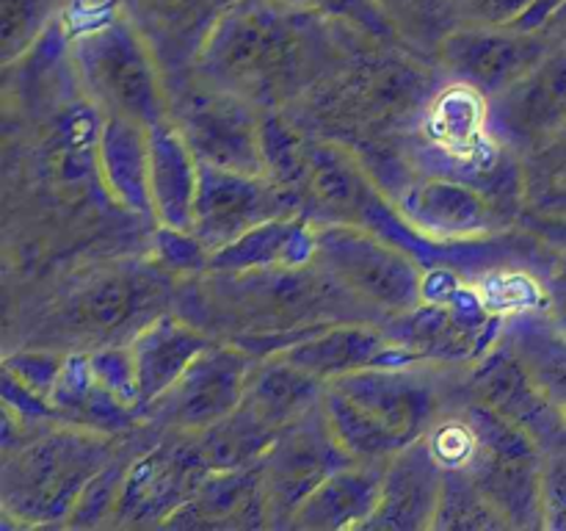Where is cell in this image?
Here are the masks:
<instances>
[{
	"label": "cell",
	"mask_w": 566,
	"mask_h": 531,
	"mask_svg": "<svg viewBox=\"0 0 566 531\" xmlns=\"http://www.w3.org/2000/svg\"><path fill=\"white\" fill-rule=\"evenodd\" d=\"M72 64L86 97L105 116H125L144 127L171 116L164 70L122 9L72 39Z\"/></svg>",
	"instance_id": "6"
},
{
	"label": "cell",
	"mask_w": 566,
	"mask_h": 531,
	"mask_svg": "<svg viewBox=\"0 0 566 531\" xmlns=\"http://www.w3.org/2000/svg\"><path fill=\"white\" fill-rule=\"evenodd\" d=\"M385 462H352L335 470L324 485L310 492L296 509L287 529L293 531H337L365 529L381 496Z\"/></svg>",
	"instance_id": "26"
},
{
	"label": "cell",
	"mask_w": 566,
	"mask_h": 531,
	"mask_svg": "<svg viewBox=\"0 0 566 531\" xmlns=\"http://www.w3.org/2000/svg\"><path fill=\"white\" fill-rule=\"evenodd\" d=\"M321 393H324V382L310 376L282 354H265V357H258L249 374L241 404L260 424L280 435L321 402Z\"/></svg>",
	"instance_id": "29"
},
{
	"label": "cell",
	"mask_w": 566,
	"mask_h": 531,
	"mask_svg": "<svg viewBox=\"0 0 566 531\" xmlns=\"http://www.w3.org/2000/svg\"><path fill=\"white\" fill-rule=\"evenodd\" d=\"M280 216H304L302 202L269 177L202 164L193 232L208 252Z\"/></svg>",
	"instance_id": "14"
},
{
	"label": "cell",
	"mask_w": 566,
	"mask_h": 531,
	"mask_svg": "<svg viewBox=\"0 0 566 531\" xmlns=\"http://www.w3.org/2000/svg\"><path fill=\"white\" fill-rule=\"evenodd\" d=\"M553 48L551 33L464 22L440 39L437 55L448 81L464 83L490 100L534 70Z\"/></svg>",
	"instance_id": "13"
},
{
	"label": "cell",
	"mask_w": 566,
	"mask_h": 531,
	"mask_svg": "<svg viewBox=\"0 0 566 531\" xmlns=\"http://www.w3.org/2000/svg\"><path fill=\"white\" fill-rule=\"evenodd\" d=\"M199 175L202 164L171 116L149 127V202L158 225L193 230Z\"/></svg>",
	"instance_id": "24"
},
{
	"label": "cell",
	"mask_w": 566,
	"mask_h": 531,
	"mask_svg": "<svg viewBox=\"0 0 566 531\" xmlns=\"http://www.w3.org/2000/svg\"><path fill=\"white\" fill-rule=\"evenodd\" d=\"M539 0H451L453 14L468 25L512 28Z\"/></svg>",
	"instance_id": "40"
},
{
	"label": "cell",
	"mask_w": 566,
	"mask_h": 531,
	"mask_svg": "<svg viewBox=\"0 0 566 531\" xmlns=\"http://www.w3.org/2000/svg\"><path fill=\"white\" fill-rule=\"evenodd\" d=\"M503 335L525 360L534 379L558 409L566 429V332L558 330L545 310L512 315Z\"/></svg>",
	"instance_id": "30"
},
{
	"label": "cell",
	"mask_w": 566,
	"mask_h": 531,
	"mask_svg": "<svg viewBox=\"0 0 566 531\" xmlns=\"http://www.w3.org/2000/svg\"><path fill=\"white\" fill-rule=\"evenodd\" d=\"M468 396L528 431L547 454L566 451L562 415L506 335H501L490 352L473 360Z\"/></svg>",
	"instance_id": "15"
},
{
	"label": "cell",
	"mask_w": 566,
	"mask_h": 531,
	"mask_svg": "<svg viewBox=\"0 0 566 531\" xmlns=\"http://www.w3.org/2000/svg\"><path fill=\"white\" fill-rule=\"evenodd\" d=\"M401 219L429 241H473L506 225V210L473 183L415 171L401 186L385 188ZM512 219V216H509Z\"/></svg>",
	"instance_id": "12"
},
{
	"label": "cell",
	"mask_w": 566,
	"mask_h": 531,
	"mask_svg": "<svg viewBox=\"0 0 566 531\" xmlns=\"http://www.w3.org/2000/svg\"><path fill=\"white\" fill-rule=\"evenodd\" d=\"M254 363L258 354L238 343H210L144 418L160 420L169 429L188 435L208 429L241 407Z\"/></svg>",
	"instance_id": "11"
},
{
	"label": "cell",
	"mask_w": 566,
	"mask_h": 531,
	"mask_svg": "<svg viewBox=\"0 0 566 531\" xmlns=\"http://www.w3.org/2000/svg\"><path fill=\"white\" fill-rule=\"evenodd\" d=\"M160 529H269L263 459L247 468L208 470Z\"/></svg>",
	"instance_id": "22"
},
{
	"label": "cell",
	"mask_w": 566,
	"mask_h": 531,
	"mask_svg": "<svg viewBox=\"0 0 566 531\" xmlns=\"http://www.w3.org/2000/svg\"><path fill=\"white\" fill-rule=\"evenodd\" d=\"M486 111L492 133L523 158L556 136L566 125V44L486 100Z\"/></svg>",
	"instance_id": "16"
},
{
	"label": "cell",
	"mask_w": 566,
	"mask_h": 531,
	"mask_svg": "<svg viewBox=\"0 0 566 531\" xmlns=\"http://www.w3.org/2000/svg\"><path fill=\"white\" fill-rule=\"evenodd\" d=\"M114 459L108 431L50 420L44 431L3 451L0 507L22 529L66 525L88 481Z\"/></svg>",
	"instance_id": "5"
},
{
	"label": "cell",
	"mask_w": 566,
	"mask_h": 531,
	"mask_svg": "<svg viewBox=\"0 0 566 531\" xmlns=\"http://www.w3.org/2000/svg\"><path fill=\"white\" fill-rule=\"evenodd\" d=\"M446 468L437 462L426 437L401 448L385 462L381 496L365 529L431 531L442 496Z\"/></svg>",
	"instance_id": "21"
},
{
	"label": "cell",
	"mask_w": 566,
	"mask_h": 531,
	"mask_svg": "<svg viewBox=\"0 0 566 531\" xmlns=\"http://www.w3.org/2000/svg\"><path fill=\"white\" fill-rule=\"evenodd\" d=\"M208 470L193 435L177 431L175 440H164L130 462L114 514L122 523L160 525L193 496Z\"/></svg>",
	"instance_id": "17"
},
{
	"label": "cell",
	"mask_w": 566,
	"mask_h": 531,
	"mask_svg": "<svg viewBox=\"0 0 566 531\" xmlns=\"http://www.w3.org/2000/svg\"><path fill=\"white\" fill-rule=\"evenodd\" d=\"M512 529L509 520L497 512L495 503L486 498L479 481L464 468H446L442 476L440 507L434 514L431 531H503Z\"/></svg>",
	"instance_id": "33"
},
{
	"label": "cell",
	"mask_w": 566,
	"mask_h": 531,
	"mask_svg": "<svg viewBox=\"0 0 566 531\" xmlns=\"http://www.w3.org/2000/svg\"><path fill=\"white\" fill-rule=\"evenodd\" d=\"M379 194V183L365 169L357 149L313 136L302 214L321 225H359L363 210Z\"/></svg>",
	"instance_id": "20"
},
{
	"label": "cell",
	"mask_w": 566,
	"mask_h": 531,
	"mask_svg": "<svg viewBox=\"0 0 566 531\" xmlns=\"http://www.w3.org/2000/svg\"><path fill=\"white\" fill-rule=\"evenodd\" d=\"M545 202H542V208L551 210V214H558L566 219V194H545Z\"/></svg>",
	"instance_id": "45"
},
{
	"label": "cell",
	"mask_w": 566,
	"mask_h": 531,
	"mask_svg": "<svg viewBox=\"0 0 566 531\" xmlns=\"http://www.w3.org/2000/svg\"><path fill=\"white\" fill-rule=\"evenodd\" d=\"M64 360L66 354L55 352H17L3 360V376H9L14 385L36 396L39 402L50 404V393H53L55 379L64 368Z\"/></svg>",
	"instance_id": "36"
},
{
	"label": "cell",
	"mask_w": 566,
	"mask_h": 531,
	"mask_svg": "<svg viewBox=\"0 0 566 531\" xmlns=\"http://www.w3.org/2000/svg\"><path fill=\"white\" fill-rule=\"evenodd\" d=\"M528 183L545 194H566V125L539 149L525 155Z\"/></svg>",
	"instance_id": "39"
},
{
	"label": "cell",
	"mask_w": 566,
	"mask_h": 531,
	"mask_svg": "<svg viewBox=\"0 0 566 531\" xmlns=\"http://www.w3.org/2000/svg\"><path fill=\"white\" fill-rule=\"evenodd\" d=\"M276 354L321 382L363 368H376V365L418 363L415 354H409L387 335L385 324L376 326L374 321H337V324L321 326L318 332L291 343Z\"/></svg>",
	"instance_id": "19"
},
{
	"label": "cell",
	"mask_w": 566,
	"mask_h": 531,
	"mask_svg": "<svg viewBox=\"0 0 566 531\" xmlns=\"http://www.w3.org/2000/svg\"><path fill=\"white\" fill-rule=\"evenodd\" d=\"M315 241H318V227L307 216H280L210 252L205 271H249L313 263Z\"/></svg>",
	"instance_id": "27"
},
{
	"label": "cell",
	"mask_w": 566,
	"mask_h": 531,
	"mask_svg": "<svg viewBox=\"0 0 566 531\" xmlns=\"http://www.w3.org/2000/svg\"><path fill=\"white\" fill-rule=\"evenodd\" d=\"M260 142H263V175L302 202L310 175L313 133L304 131L287 111L271 108L263 111L260 119Z\"/></svg>",
	"instance_id": "31"
},
{
	"label": "cell",
	"mask_w": 566,
	"mask_h": 531,
	"mask_svg": "<svg viewBox=\"0 0 566 531\" xmlns=\"http://www.w3.org/2000/svg\"><path fill=\"white\" fill-rule=\"evenodd\" d=\"M213 343V337L193 324L186 315L164 313L149 319L136 335L130 337L133 379H136V398L142 418L158 398H164L177 385L188 365Z\"/></svg>",
	"instance_id": "23"
},
{
	"label": "cell",
	"mask_w": 566,
	"mask_h": 531,
	"mask_svg": "<svg viewBox=\"0 0 566 531\" xmlns=\"http://www.w3.org/2000/svg\"><path fill=\"white\" fill-rule=\"evenodd\" d=\"M197 288L199 319L210 321V326H232L230 341L258 357L282 352L337 321L376 319L315 260L274 269L210 271Z\"/></svg>",
	"instance_id": "3"
},
{
	"label": "cell",
	"mask_w": 566,
	"mask_h": 531,
	"mask_svg": "<svg viewBox=\"0 0 566 531\" xmlns=\"http://www.w3.org/2000/svg\"><path fill=\"white\" fill-rule=\"evenodd\" d=\"M276 3L315 11L321 17H329V20L346 22V25L357 28L359 33H365L370 39H379V42H396V39H401L398 28L392 25L387 11L379 6V0H276Z\"/></svg>",
	"instance_id": "34"
},
{
	"label": "cell",
	"mask_w": 566,
	"mask_h": 531,
	"mask_svg": "<svg viewBox=\"0 0 566 531\" xmlns=\"http://www.w3.org/2000/svg\"><path fill=\"white\" fill-rule=\"evenodd\" d=\"M475 431V454L468 470L512 529L542 525V473L547 451L517 424L475 398L462 404Z\"/></svg>",
	"instance_id": "8"
},
{
	"label": "cell",
	"mask_w": 566,
	"mask_h": 531,
	"mask_svg": "<svg viewBox=\"0 0 566 531\" xmlns=\"http://www.w3.org/2000/svg\"><path fill=\"white\" fill-rule=\"evenodd\" d=\"M357 28L276 0H238L210 37L193 77L260 111L291 108L357 42Z\"/></svg>",
	"instance_id": "1"
},
{
	"label": "cell",
	"mask_w": 566,
	"mask_h": 531,
	"mask_svg": "<svg viewBox=\"0 0 566 531\" xmlns=\"http://www.w3.org/2000/svg\"><path fill=\"white\" fill-rule=\"evenodd\" d=\"M313 260L379 321L398 319L423 302V266L370 227L321 225Z\"/></svg>",
	"instance_id": "7"
},
{
	"label": "cell",
	"mask_w": 566,
	"mask_h": 531,
	"mask_svg": "<svg viewBox=\"0 0 566 531\" xmlns=\"http://www.w3.org/2000/svg\"><path fill=\"white\" fill-rule=\"evenodd\" d=\"M321 407L348 457L387 462L429 435L442 396L426 363L376 365L324 382Z\"/></svg>",
	"instance_id": "4"
},
{
	"label": "cell",
	"mask_w": 566,
	"mask_h": 531,
	"mask_svg": "<svg viewBox=\"0 0 566 531\" xmlns=\"http://www.w3.org/2000/svg\"><path fill=\"white\" fill-rule=\"evenodd\" d=\"M97 164L105 188L133 214L153 216L149 202V127L125 116H105L97 136Z\"/></svg>",
	"instance_id": "28"
},
{
	"label": "cell",
	"mask_w": 566,
	"mask_h": 531,
	"mask_svg": "<svg viewBox=\"0 0 566 531\" xmlns=\"http://www.w3.org/2000/svg\"><path fill=\"white\" fill-rule=\"evenodd\" d=\"M564 454H566V451H564Z\"/></svg>",
	"instance_id": "46"
},
{
	"label": "cell",
	"mask_w": 566,
	"mask_h": 531,
	"mask_svg": "<svg viewBox=\"0 0 566 531\" xmlns=\"http://www.w3.org/2000/svg\"><path fill=\"white\" fill-rule=\"evenodd\" d=\"M39 0H3L0 17V42H3V61H11L39 31Z\"/></svg>",
	"instance_id": "41"
},
{
	"label": "cell",
	"mask_w": 566,
	"mask_h": 531,
	"mask_svg": "<svg viewBox=\"0 0 566 531\" xmlns=\"http://www.w3.org/2000/svg\"><path fill=\"white\" fill-rule=\"evenodd\" d=\"M171 119L186 136L199 164L263 175V111L241 94L193 81L171 97Z\"/></svg>",
	"instance_id": "9"
},
{
	"label": "cell",
	"mask_w": 566,
	"mask_h": 531,
	"mask_svg": "<svg viewBox=\"0 0 566 531\" xmlns=\"http://www.w3.org/2000/svg\"><path fill=\"white\" fill-rule=\"evenodd\" d=\"M153 282L130 271H111L75 293L61 310V330L81 341L111 343V335L130 326L149 304Z\"/></svg>",
	"instance_id": "25"
},
{
	"label": "cell",
	"mask_w": 566,
	"mask_h": 531,
	"mask_svg": "<svg viewBox=\"0 0 566 531\" xmlns=\"http://www.w3.org/2000/svg\"><path fill=\"white\" fill-rule=\"evenodd\" d=\"M155 254L164 269L175 271H202L208 269L210 252L193 230H175V227L158 225L155 232Z\"/></svg>",
	"instance_id": "37"
},
{
	"label": "cell",
	"mask_w": 566,
	"mask_h": 531,
	"mask_svg": "<svg viewBox=\"0 0 566 531\" xmlns=\"http://www.w3.org/2000/svg\"><path fill=\"white\" fill-rule=\"evenodd\" d=\"M379 6L387 11V17H390L396 28L398 22L431 28L440 17H446L448 11L453 14L451 0H379Z\"/></svg>",
	"instance_id": "43"
},
{
	"label": "cell",
	"mask_w": 566,
	"mask_h": 531,
	"mask_svg": "<svg viewBox=\"0 0 566 531\" xmlns=\"http://www.w3.org/2000/svg\"><path fill=\"white\" fill-rule=\"evenodd\" d=\"M276 437L280 435L260 424L243 404L219 424L193 431V442L210 470L247 468V465L260 462L265 451L274 446Z\"/></svg>",
	"instance_id": "32"
},
{
	"label": "cell",
	"mask_w": 566,
	"mask_h": 531,
	"mask_svg": "<svg viewBox=\"0 0 566 531\" xmlns=\"http://www.w3.org/2000/svg\"><path fill=\"white\" fill-rule=\"evenodd\" d=\"M357 462L337 442L321 402L310 413L280 431L263 457V496L269 529H287L310 492L324 485L335 470Z\"/></svg>",
	"instance_id": "10"
},
{
	"label": "cell",
	"mask_w": 566,
	"mask_h": 531,
	"mask_svg": "<svg viewBox=\"0 0 566 531\" xmlns=\"http://www.w3.org/2000/svg\"><path fill=\"white\" fill-rule=\"evenodd\" d=\"M88 365H92V374L97 376L99 385H105L116 398H122V402L130 404L133 409H138L130 348L105 346L99 348V352L88 354ZM138 415H142V409H138Z\"/></svg>",
	"instance_id": "38"
},
{
	"label": "cell",
	"mask_w": 566,
	"mask_h": 531,
	"mask_svg": "<svg viewBox=\"0 0 566 531\" xmlns=\"http://www.w3.org/2000/svg\"><path fill=\"white\" fill-rule=\"evenodd\" d=\"M542 285H545V313L558 330L566 332V247L553 258Z\"/></svg>",
	"instance_id": "44"
},
{
	"label": "cell",
	"mask_w": 566,
	"mask_h": 531,
	"mask_svg": "<svg viewBox=\"0 0 566 531\" xmlns=\"http://www.w3.org/2000/svg\"><path fill=\"white\" fill-rule=\"evenodd\" d=\"M238 0H122L133 22L158 59L166 81L197 70L210 37Z\"/></svg>",
	"instance_id": "18"
},
{
	"label": "cell",
	"mask_w": 566,
	"mask_h": 531,
	"mask_svg": "<svg viewBox=\"0 0 566 531\" xmlns=\"http://www.w3.org/2000/svg\"><path fill=\"white\" fill-rule=\"evenodd\" d=\"M440 88L437 72L398 39L359 37L335 70L285 111L313 136L368 153L407 142Z\"/></svg>",
	"instance_id": "2"
},
{
	"label": "cell",
	"mask_w": 566,
	"mask_h": 531,
	"mask_svg": "<svg viewBox=\"0 0 566 531\" xmlns=\"http://www.w3.org/2000/svg\"><path fill=\"white\" fill-rule=\"evenodd\" d=\"M542 525L566 531V454H547L542 473Z\"/></svg>",
	"instance_id": "42"
},
{
	"label": "cell",
	"mask_w": 566,
	"mask_h": 531,
	"mask_svg": "<svg viewBox=\"0 0 566 531\" xmlns=\"http://www.w3.org/2000/svg\"><path fill=\"white\" fill-rule=\"evenodd\" d=\"M127 468L130 465L111 459L81 492L70 520H66V529H92V525H103L105 520H111V514L116 512V503H119L122 487H125Z\"/></svg>",
	"instance_id": "35"
}]
</instances>
